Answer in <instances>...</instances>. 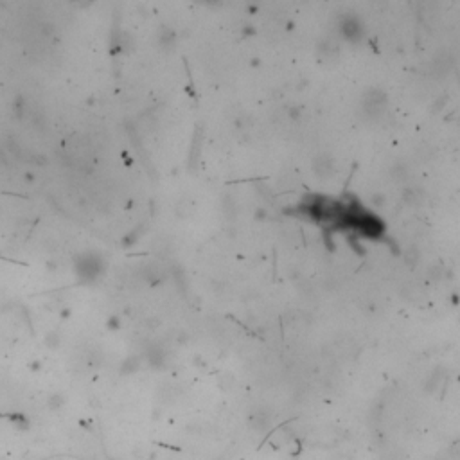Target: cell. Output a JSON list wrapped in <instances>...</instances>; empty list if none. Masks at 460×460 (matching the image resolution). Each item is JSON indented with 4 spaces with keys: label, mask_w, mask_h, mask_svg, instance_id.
Wrapping results in <instances>:
<instances>
[{
    "label": "cell",
    "mask_w": 460,
    "mask_h": 460,
    "mask_svg": "<svg viewBox=\"0 0 460 460\" xmlns=\"http://www.w3.org/2000/svg\"><path fill=\"white\" fill-rule=\"evenodd\" d=\"M340 33L349 42H358L363 36V26L356 17L347 15L340 20Z\"/></svg>",
    "instance_id": "obj_2"
},
{
    "label": "cell",
    "mask_w": 460,
    "mask_h": 460,
    "mask_svg": "<svg viewBox=\"0 0 460 460\" xmlns=\"http://www.w3.org/2000/svg\"><path fill=\"white\" fill-rule=\"evenodd\" d=\"M313 171L317 173L320 178L331 177L333 171H335V162H333V159L329 155L315 157V160H313Z\"/></svg>",
    "instance_id": "obj_3"
},
{
    "label": "cell",
    "mask_w": 460,
    "mask_h": 460,
    "mask_svg": "<svg viewBox=\"0 0 460 460\" xmlns=\"http://www.w3.org/2000/svg\"><path fill=\"white\" fill-rule=\"evenodd\" d=\"M361 108H363V113H365L369 119H378V117L385 112V108H387V95H385V92L378 90V88H370V90L363 95Z\"/></svg>",
    "instance_id": "obj_1"
},
{
    "label": "cell",
    "mask_w": 460,
    "mask_h": 460,
    "mask_svg": "<svg viewBox=\"0 0 460 460\" xmlns=\"http://www.w3.org/2000/svg\"><path fill=\"white\" fill-rule=\"evenodd\" d=\"M248 422H250V428H252V430L262 433V431L270 426V417H268L266 412H254L252 415H250Z\"/></svg>",
    "instance_id": "obj_4"
},
{
    "label": "cell",
    "mask_w": 460,
    "mask_h": 460,
    "mask_svg": "<svg viewBox=\"0 0 460 460\" xmlns=\"http://www.w3.org/2000/svg\"><path fill=\"white\" fill-rule=\"evenodd\" d=\"M392 177L396 178L397 182H403L408 178V168L404 164H396L394 169H392Z\"/></svg>",
    "instance_id": "obj_5"
}]
</instances>
